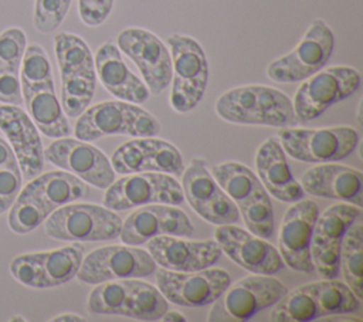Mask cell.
<instances>
[{"label":"cell","mask_w":363,"mask_h":322,"mask_svg":"<svg viewBox=\"0 0 363 322\" xmlns=\"http://www.w3.org/2000/svg\"><path fill=\"white\" fill-rule=\"evenodd\" d=\"M306 285L318 304L320 318L336 313H353L360 308L362 299H359L345 282L336 278H325Z\"/></svg>","instance_id":"1f68e13d"},{"label":"cell","mask_w":363,"mask_h":322,"mask_svg":"<svg viewBox=\"0 0 363 322\" xmlns=\"http://www.w3.org/2000/svg\"><path fill=\"white\" fill-rule=\"evenodd\" d=\"M210 173L237 206L248 231L261 238H271L275 230L272 201L258 176L240 162L214 165Z\"/></svg>","instance_id":"3957f363"},{"label":"cell","mask_w":363,"mask_h":322,"mask_svg":"<svg viewBox=\"0 0 363 322\" xmlns=\"http://www.w3.org/2000/svg\"><path fill=\"white\" fill-rule=\"evenodd\" d=\"M26 112L37 129L48 138H64L71 133L67 115L55 95L54 82L34 88H21Z\"/></svg>","instance_id":"f546056e"},{"label":"cell","mask_w":363,"mask_h":322,"mask_svg":"<svg viewBox=\"0 0 363 322\" xmlns=\"http://www.w3.org/2000/svg\"><path fill=\"white\" fill-rule=\"evenodd\" d=\"M318 204L309 199H301L286 210L279 233L278 252L285 265L301 272H312L311 238L316 217Z\"/></svg>","instance_id":"7402d4cb"},{"label":"cell","mask_w":363,"mask_h":322,"mask_svg":"<svg viewBox=\"0 0 363 322\" xmlns=\"http://www.w3.org/2000/svg\"><path fill=\"white\" fill-rule=\"evenodd\" d=\"M40 204L50 216L55 209L85 199L91 193V186L67 170H52L40 173L20 190Z\"/></svg>","instance_id":"f1b7e54d"},{"label":"cell","mask_w":363,"mask_h":322,"mask_svg":"<svg viewBox=\"0 0 363 322\" xmlns=\"http://www.w3.org/2000/svg\"><path fill=\"white\" fill-rule=\"evenodd\" d=\"M43 224L48 237L74 243L115 240L122 228V220L113 210L91 203L64 204L55 209Z\"/></svg>","instance_id":"52a82bcc"},{"label":"cell","mask_w":363,"mask_h":322,"mask_svg":"<svg viewBox=\"0 0 363 322\" xmlns=\"http://www.w3.org/2000/svg\"><path fill=\"white\" fill-rule=\"evenodd\" d=\"M214 109L223 121L240 125L291 128L298 122L292 99L277 88L259 84L225 91L216 101Z\"/></svg>","instance_id":"6da1fadb"},{"label":"cell","mask_w":363,"mask_h":322,"mask_svg":"<svg viewBox=\"0 0 363 322\" xmlns=\"http://www.w3.org/2000/svg\"><path fill=\"white\" fill-rule=\"evenodd\" d=\"M363 223L357 217L342 240L339 251V272L353 294L363 298Z\"/></svg>","instance_id":"4dcf8cb0"},{"label":"cell","mask_w":363,"mask_h":322,"mask_svg":"<svg viewBox=\"0 0 363 322\" xmlns=\"http://www.w3.org/2000/svg\"><path fill=\"white\" fill-rule=\"evenodd\" d=\"M157 264L147 250L138 245H106L91 251L82 258L77 278L84 284H102L113 279L145 278L155 271Z\"/></svg>","instance_id":"4fadbf2b"},{"label":"cell","mask_w":363,"mask_h":322,"mask_svg":"<svg viewBox=\"0 0 363 322\" xmlns=\"http://www.w3.org/2000/svg\"><path fill=\"white\" fill-rule=\"evenodd\" d=\"M82 258L84 247L75 243L52 251L17 255L10 262V272L26 287L54 288L75 278Z\"/></svg>","instance_id":"5bb4252c"},{"label":"cell","mask_w":363,"mask_h":322,"mask_svg":"<svg viewBox=\"0 0 363 322\" xmlns=\"http://www.w3.org/2000/svg\"><path fill=\"white\" fill-rule=\"evenodd\" d=\"M194 227L186 213L176 206L152 203L140 206L122 221L119 238L128 245H142L159 235L190 237Z\"/></svg>","instance_id":"44dd1931"},{"label":"cell","mask_w":363,"mask_h":322,"mask_svg":"<svg viewBox=\"0 0 363 322\" xmlns=\"http://www.w3.org/2000/svg\"><path fill=\"white\" fill-rule=\"evenodd\" d=\"M51 321L52 322H86L88 319L85 316L78 315V313L67 312V313H60V315L54 316Z\"/></svg>","instance_id":"60d3db41"},{"label":"cell","mask_w":363,"mask_h":322,"mask_svg":"<svg viewBox=\"0 0 363 322\" xmlns=\"http://www.w3.org/2000/svg\"><path fill=\"white\" fill-rule=\"evenodd\" d=\"M156 285L167 302L199 308L213 304L230 285L231 278L223 268H204L199 271L156 270Z\"/></svg>","instance_id":"9a60e30c"},{"label":"cell","mask_w":363,"mask_h":322,"mask_svg":"<svg viewBox=\"0 0 363 322\" xmlns=\"http://www.w3.org/2000/svg\"><path fill=\"white\" fill-rule=\"evenodd\" d=\"M160 321H164V322H170V321H176V322H184V321H187L184 316H183V313H180V312H177V311H166L164 313H163V316L160 318Z\"/></svg>","instance_id":"b9f144b4"},{"label":"cell","mask_w":363,"mask_h":322,"mask_svg":"<svg viewBox=\"0 0 363 322\" xmlns=\"http://www.w3.org/2000/svg\"><path fill=\"white\" fill-rule=\"evenodd\" d=\"M333 47V31L322 18H315L292 51L269 62L267 77L279 84L303 81L328 64Z\"/></svg>","instance_id":"8fae6325"},{"label":"cell","mask_w":363,"mask_h":322,"mask_svg":"<svg viewBox=\"0 0 363 322\" xmlns=\"http://www.w3.org/2000/svg\"><path fill=\"white\" fill-rule=\"evenodd\" d=\"M94 64L96 78L115 98L133 104H142L149 98L146 84L128 68L116 44L106 41L99 45Z\"/></svg>","instance_id":"4316f807"},{"label":"cell","mask_w":363,"mask_h":322,"mask_svg":"<svg viewBox=\"0 0 363 322\" xmlns=\"http://www.w3.org/2000/svg\"><path fill=\"white\" fill-rule=\"evenodd\" d=\"M0 102L10 105H23L20 70L0 64Z\"/></svg>","instance_id":"f35d334b"},{"label":"cell","mask_w":363,"mask_h":322,"mask_svg":"<svg viewBox=\"0 0 363 322\" xmlns=\"http://www.w3.org/2000/svg\"><path fill=\"white\" fill-rule=\"evenodd\" d=\"M86 308L95 315L160 321L169 309V302L152 284L139 278H125L96 284L88 296Z\"/></svg>","instance_id":"277c9868"},{"label":"cell","mask_w":363,"mask_h":322,"mask_svg":"<svg viewBox=\"0 0 363 322\" xmlns=\"http://www.w3.org/2000/svg\"><path fill=\"white\" fill-rule=\"evenodd\" d=\"M21 88H34L54 82L50 58L45 50L37 44H28L20 64Z\"/></svg>","instance_id":"e575fe53"},{"label":"cell","mask_w":363,"mask_h":322,"mask_svg":"<svg viewBox=\"0 0 363 322\" xmlns=\"http://www.w3.org/2000/svg\"><path fill=\"white\" fill-rule=\"evenodd\" d=\"M214 235L221 251L252 274L274 275L285 265L272 244L238 226H217Z\"/></svg>","instance_id":"603a6c76"},{"label":"cell","mask_w":363,"mask_h":322,"mask_svg":"<svg viewBox=\"0 0 363 322\" xmlns=\"http://www.w3.org/2000/svg\"><path fill=\"white\" fill-rule=\"evenodd\" d=\"M111 165L115 173L130 174L142 172H159L182 176L184 162L179 149L153 136H139L118 146L112 155Z\"/></svg>","instance_id":"ffe728a7"},{"label":"cell","mask_w":363,"mask_h":322,"mask_svg":"<svg viewBox=\"0 0 363 322\" xmlns=\"http://www.w3.org/2000/svg\"><path fill=\"white\" fill-rule=\"evenodd\" d=\"M48 214L31 197L18 193L9 213V227L17 234H27L45 221Z\"/></svg>","instance_id":"d590c367"},{"label":"cell","mask_w":363,"mask_h":322,"mask_svg":"<svg viewBox=\"0 0 363 322\" xmlns=\"http://www.w3.org/2000/svg\"><path fill=\"white\" fill-rule=\"evenodd\" d=\"M44 159L96 189H106L116 179L106 155L77 138H58L44 149Z\"/></svg>","instance_id":"d6986e66"},{"label":"cell","mask_w":363,"mask_h":322,"mask_svg":"<svg viewBox=\"0 0 363 322\" xmlns=\"http://www.w3.org/2000/svg\"><path fill=\"white\" fill-rule=\"evenodd\" d=\"M172 57L170 105L186 113L203 99L208 82V61L200 43L190 35L174 33L166 38Z\"/></svg>","instance_id":"8992f818"},{"label":"cell","mask_w":363,"mask_h":322,"mask_svg":"<svg viewBox=\"0 0 363 322\" xmlns=\"http://www.w3.org/2000/svg\"><path fill=\"white\" fill-rule=\"evenodd\" d=\"M0 131L11 146L24 179L38 176L44 169V149L37 126L17 105L0 104Z\"/></svg>","instance_id":"cb8c5ba5"},{"label":"cell","mask_w":363,"mask_h":322,"mask_svg":"<svg viewBox=\"0 0 363 322\" xmlns=\"http://www.w3.org/2000/svg\"><path fill=\"white\" fill-rule=\"evenodd\" d=\"M116 45L138 67L150 94L159 95L169 87L172 57L156 34L142 27H128L118 34Z\"/></svg>","instance_id":"e0dca14e"},{"label":"cell","mask_w":363,"mask_h":322,"mask_svg":"<svg viewBox=\"0 0 363 322\" xmlns=\"http://www.w3.org/2000/svg\"><path fill=\"white\" fill-rule=\"evenodd\" d=\"M299 183L305 194L363 206V173L346 165H316L301 176Z\"/></svg>","instance_id":"484cf974"},{"label":"cell","mask_w":363,"mask_h":322,"mask_svg":"<svg viewBox=\"0 0 363 322\" xmlns=\"http://www.w3.org/2000/svg\"><path fill=\"white\" fill-rule=\"evenodd\" d=\"M278 140L285 152L299 162L328 163L347 157L359 143V132L352 126L320 129L279 128Z\"/></svg>","instance_id":"9c48e42d"},{"label":"cell","mask_w":363,"mask_h":322,"mask_svg":"<svg viewBox=\"0 0 363 322\" xmlns=\"http://www.w3.org/2000/svg\"><path fill=\"white\" fill-rule=\"evenodd\" d=\"M320 318V312L308 285H301L272 305L269 321L272 322H309Z\"/></svg>","instance_id":"d6a6232c"},{"label":"cell","mask_w":363,"mask_h":322,"mask_svg":"<svg viewBox=\"0 0 363 322\" xmlns=\"http://www.w3.org/2000/svg\"><path fill=\"white\" fill-rule=\"evenodd\" d=\"M362 207L350 203H336L318 214L312 238L311 260L313 271L322 278L339 277V251L345 233L360 217Z\"/></svg>","instance_id":"ac0fdd59"},{"label":"cell","mask_w":363,"mask_h":322,"mask_svg":"<svg viewBox=\"0 0 363 322\" xmlns=\"http://www.w3.org/2000/svg\"><path fill=\"white\" fill-rule=\"evenodd\" d=\"M182 190L189 206L206 221L217 226L235 224L240 211L214 180L201 157H194L182 173Z\"/></svg>","instance_id":"2e32d148"},{"label":"cell","mask_w":363,"mask_h":322,"mask_svg":"<svg viewBox=\"0 0 363 322\" xmlns=\"http://www.w3.org/2000/svg\"><path fill=\"white\" fill-rule=\"evenodd\" d=\"M184 201L182 184L174 176L159 172L123 174L115 179L105 191L104 206L113 210H128L152 203L180 206Z\"/></svg>","instance_id":"7c38bea8"},{"label":"cell","mask_w":363,"mask_h":322,"mask_svg":"<svg viewBox=\"0 0 363 322\" xmlns=\"http://www.w3.org/2000/svg\"><path fill=\"white\" fill-rule=\"evenodd\" d=\"M160 132L159 121L138 104L128 101H104L88 106L77 119V139L95 142L104 136H155Z\"/></svg>","instance_id":"5b68a950"},{"label":"cell","mask_w":363,"mask_h":322,"mask_svg":"<svg viewBox=\"0 0 363 322\" xmlns=\"http://www.w3.org/2000/svg\"><path fill=\"white\" fill-rule=\"evenodd\" d=\"M286 291V287L272 275L244 277L213 302L207 319L210 322L248 321L278 302Z\"/></svg>","instance_id":"30bf717a"},{"label":"cell","mask_w":363,"mask_h":322,"mask_svg":"<svg viewBox=\"0 0 363 322\" xmlns=\"http://www.w3.org/2000/svg\"><path fill=\"white\" fill-rule=\"evenodd\" d=\"M54 51L61 75V106L68 118H78L89 105L96 89L94 57L86 41L61 31L54 37Z\"/></svg>","instance_id":"7a4b0ae2"},{"label":"cell","mask_w":363,"mask_h":322,"mask_svg":"<svg viewBox=\"0 0 363 322\" xmlns=\"http://www.w3.org/2000/svg\"><path fill=\"white\" fill-rule=\"evenodd\" d=\"M258 179L272 197L279 201L294 203L305 197L301 183L294 177L286 155L277 138L265 139L255 153Z\"/></svg>","instance_id":"83f0119b"},{"label":"cell","mask_w":363,"mask_h":322,"mask_svg":"<svg viewBox=\"0 0 363 322\" xmlns=\"http://www.w3.org/2000/svg\"><path fill=\"white\" fill-rule=\"evenodd\" d=\"M23 174L17 157L3 138H0V214L6 213L21 190Z\"/></svg>","instance_id":"836d02e7"},{"label":"cell","mask_w":363,"mask_h":322,"mask_svg":"<svg viewBox=\"0 0 363 322\" xmlns=\"http://www.w3.org/2000/svg\"><path fill=\"white\" fill-rule=\"evenodd\" d=\"M71 0H35L33 24L40 33L55 31L68 14Z\"/></svg>","instance_id":"8d00e7d4"},{"label":"cell","mask_w":363,"mask_h":322,"mask_svg":"<svg viewBox=\"0 0 363 322\" xmlns=\"http://www.w3.org/2000/svg\"><path fill=\"white\" fill-rule=\"evenodd\" d=\"M27 48L26 33L20 27H9L0 33V64L20 70Z\"/></svg>","instance_id":"74e56055"},{"label":"cell","mask_w":363,"mask_h":322,"mask_svg":"<svg viewBox=\"0 0 363 322\" xmlns=\"http://www.w3.org/2000/svg\"><path fill=\"white\" fill-rule=\"evenodd\" d=\"M147 251L162 268L172 271H199L214 265L221 258L216 240L191 241L177 235H159L147 243Z\"/></svg>","instance_id":"d4e9b609"},{"label":"cell","mask_w":363,"mask_h":322,"mask_svg":"<svg viewBox=\"0 0 363 322\" xmlns=\"http://www.w3.org/2000/svg\"><path fill=\"white\" fill-rule=\"evenodd\" d=\"M115 0H78V13L84 24L101 26L113 9Z\"/></svg>","instance_id":"ab89813d"},{"label":"cell","mask_w":363,"mask_h":322,"mask_svg":"<svg viewBox=\"0 0 363 322\" xmlns=\"http://www.w3.org/2000/svg\"><path fill=\"white\" fill-rule=\"evenodd\" d=\"M360 74L349 65L322 68L301 81L292 106L296 121L309 122L320 116L332 105L349 98L360 87Z\"/></svg>","instance_id":"ba28073f"}]
</instances>
